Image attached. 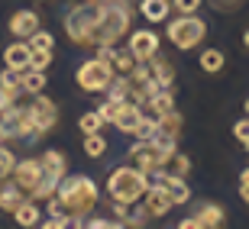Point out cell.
Returning <instances> with one entry per match:
<instances>
[{
    "label": "cell",
    "mask_w": 249,
    "mask_h": 229,
    "mask_svg": "<svg viewBox=\"0 0 249 229\" xmlns=\"http://www.w3.org/2000/svg\"><path fill=\"white\" fill-rule=\"evenodd\" d=\"M129 19L126 0H84L65 13V36L74 46H113L129 33Z\"/></svg>",
    "instance_id": "1"
},
{
    "label": "cell",
    "mask_w": 249,
    "mask_h": 229,
    "mask_svg": "<svg viewBox=\"0 0 249 229\" xmlns=\"http://www.w3.org/2000/svg\"><path fill=\"white\" fill-rule=\"evenodd\" d=\"M97 203V184L84 174H71V178H62L49 200V216H65L71 226H81L88 220V213L94 210Z\"/></svg>",
    "instance_id": "2"
},
{
    "label": "cell",
    "mask_w": 249,
    "mask_h": 229,
    "mask_svg": "<svg viewBox=\"0 0 249 229\" xmlns=\"http://www.w3.org/2000/svg\"><path fill=\"white\" fill-rule=\"evenodd\" d=\"M146 187H149V171H142V168H113L107 178V194L126 207L142 200Z\"/></svg>",
    "instance_id": "3"
},
{
    "label": "cell",
    "mask_w": 249,
    "mask_h": 229,
    "mask_svg": "<svg viewBox=\"0 0 249 229\" xmlns=\"http://www.w3.org/2000/svg\"><path fill=\"white\" fill-rule=\"evenodd\" d=\"M175 152H178L175 139L152 136V139H139L136 146L129 148V158H133L142 171H162V168H168V162H172Z\"/></svg>",
    "instance_id": "4"
},
{
    "label": "cell",
    "mask_w": 249,
    "mask_h": 229,
    "mask_svg": "<svg viewBox=\"0 0 249 229\" xmlns=\"http://www.w3.org/2000/svg\"><path fill=\"white\" fill-rule=\"evenodd\" d=\"M117 78V71H113V65L107 62V58H91V62H84L81 68H78V74H74V81H78V87H81L84 94H101L110 87V81Z\"/></svg>",
    "instance_id": "5"
},
{
    "label": "cell",
    "mask_w": 249,
    "mask_h": 229,
    "mask_svg": "<svg viewBox=\"0 0 249 229\" xmlns=\"http://www.w3.org/2000/svg\"><path fill=\"white\" fill-rule=\"evenodd\" d=\"M204 36H207V26H204V19L191 16V13H181L178 19H172L168 23V42L175 49H194L197 42H204Z\"/></svg>",
    "instance_id": "6"
},
{
    "label": "cell",
    "mask_w": 249,
    "mask_h": 229,
    "mask_svg": "<svg viewBox=\"0 0 249 229\" xmlns=\"http://www.w3.org/2000/svg\"><path fill=\"white\" fill-rule=\"evenodd\" d=\"M33 136V119H29V107H13L0 113V139H26Z\"/></svg>",
    "instance_id": "7"
},
{
    "label": "cell",
    "mask_w": 249,
    "mask_h": 229,
    "mask_svg": "<svg viewBox=\"0 0 249 229\" xmlns=\"http://www.w3.org/2000/svg\"><path fill=\"white\" fill-rule=\"evenodd\" d=\"M10 181L17 184L26 197H39L42 194V162L39 158H26V162H17Z\"/></svg>",
    "instance_id": "8"
},
{
    "label": "cell",
    "mask_w": 249,
    "mask_h": 229,
    "mask_svg": "<svg viewBox=\"0 0 249 229\" xmlns=\"http://www.w3.org/2000/svg\"><path fill=\"white\" fill-rule=\"evenodd\" d=\"M29 119H33V136L49 132V129L55 126V119H58L55 103L49 100L46 94H33V103H29Z\"/></svg>",
    "instance_id": "9"
},
{
    "label": "cell",
    "mask_w": 249,
    "mask_h": 229,
    "mask_svg": "<svg viewBox=\"0 0 249 229\" xmlns=\"http://www.w3.org/2000/svg\"><path fill=\"white\" fill-rule=\"evenodd\" d=\"M39 162H42V194H39V197H52L58 181L65 178V155L55 152V148H49Z\"/></svg>",
    "instance_id": "10"
},
{
    "label": "cell",
    "mask_w": 249,
    "mask_h": 229,
    "mask_svg": "<svg viewBox=\"0 0 249 229\" xmlns=\"http://www.w3.org/2000/svg\"><path fill=\"white\" fill-rule=\"evenodd\" d=\"M172 207H175V203L168 197L165 184H149L146 194H142V213H146V216H165Z\"/></svg>",
    "instance_id": "11"
},
{
    "label": "cell",
    "mask_w": 249,
    "mask_h": 229,
    "mask_svg": "<svg viewBox=\"0 0 249 229\" xmlns=\"http://www.w3.org/2000/svg\"><path fill=\"white\" fill-rule=\"evenodd\" d=\"M129 52L136 62H149L152 55H159V36L152 29H136L129 36Z\"/></svg>",
    "instance_id": "12"
},
{
    "label": "cell",
    "mask_w": 249,
    "mask_h": 229,
    "mask_svg": "<svg viewBox=\"0 0 249 229\" xmlns=\"http://www.w3.org/2000/svg\"><path fill=\"white\" fill-rule=\"evenodd\" d=\"M139 119H142V107H139V103H126V100H123L120 107H117L113 126L120 129V132H136Z\"/></svg>",
    "instance_id": "13"
},
{
    "label": "cell",
    "mask_w": 249,
    "mask_h": 229,
    "mask_svg": "<svg viewBox=\"0 0 249 229\" xmlns=\"http://www.w3.org/2000/svg\"><path fill=\"white\" fill-rule=\"evenodd\" d=\"M36 29H39V13H33V10H19L10 16V33L17 39H29Z\"/></svg>",
    "instance_id": "14"
},
{
    "label": "cell",
    "mask_w": 249,
    "mask_h": 229,
    "mask_svg": "<svg viewBox=\"0 0 249 229\" xmlns=\"http://www.w3.org/2000/svg\"><path fill=\"white\" fill-rule=\"evenodd\" d=\"M29 58H33V46H26V42H13V46H7V52H3V65H7V68H17V71H26Z\"/></svg>",
    "instance_id": "15"
},
{
    "label": "cell",
    "mask_w": 249,
    "mask_h": 229,
    "mask_svg": "<svg viewBox=\"0 0 249 229\" xmlns=\"http://www.w3.org/2000/svg\"><path fill=\"white\" fill-rule=\"evenodd\" d=\"M162 178H159V184H165V191H168V197H172V203L175 207H181V203H188L191 200V191H188V184L178 178V174H165V171H159Z\"/></svg>",
    "instance_id": "16"
},
{
    "label": "cell",
    "mask_w": 249,
    "mask_h": 229,
    "mask_svg": "<svg viewBox=\"0 0 249 229\" xmlns=\"http://www.w3.org/2000/svg\"><path fill=\"white\" fill-rule=\"evenodd\" d=\"M194 220V229H213V226H223V210L213 207V203H204L201 210L191 216Z\"/></svg>",
    "instance_id": "17"
},
{
    "label": "cell",
    "mask_w": 249,
    "mask_h": 229,
    "mask_svg": "<svg viewBox=\"0 0 249 229\" xmlns=\"http://www.w3.org/2000/svg\"><path fill=\"white\" fill-rule=\"evenodd\" d=\"M19 91H23V94H42V91H46V74L39 71V68L19 71Z\"/></svg>",
    "instance_id": "18"
},
{
    "label": "cell",
    "mask_w": 249,
    "mask_h": 229,
    "mask_svg": "<svg viewBox=\"0 0 249 229\" xmlns=\"http://www.w3.org/2000/svg\"><path fill=\"white\" fill-rule=\"evenodd\" d=\"M23 200H29V197H26L23 191H19V187H17L13 181H10V184H0V210L13 213Z\"/></svg>",
    "instance_id": "19"
},
{
    "label": "cell",
    "mask_w": 249,
    "mask_h": 229,
    "mask_svg": "<svg viewBox=\"0 0 249 229\" xmlns=\"http://www.w3.org/2000/svg\"><path fill=\"white\" fill-rule=\"evenodd\" d=\"M168 0H139V13L149 19V23H162V19H168Z\"/></svg>",
    "instance_id": "20"
},
{
    "label": "cell",
    "mask_w": 249,
    "mask_h": 229,
    "mask_svg": "<svg viewBox=\"0 0 249 229\" xmlns=\"http://www.w3.org/2000/svg\"><path fill=\"white\" fill-rule=\"evenodd\" d=\"M149 110H152V116H162V113H168V110H175V97H172V91L168 87H159L152 97H149Z\"/></svg>",
    "instance_id": "21"
},
{
    "label": "cell",
    "mask_w": 249,
    "mask_h": 229,
    "mask_svg": "<svg viewBox=\"0 0 249 229\" xmlns=\"http://www.w3.org/2000/svg\"><path fill=\"white\" fill-rule=\"evenodd\" d=\"M146 65H149V71H152V78H156V84H159V87H172V78H175L172 65H168V62H162L159 55H152Z\"/></svg>",
    "instance_id": "22"
},
{
    "label": "cell",
    "mask_w": 249,
    "mask_h": 229,
    "mask_svg": "<svg viewBox=\"0 0 249 229\" xmlns=\"http://www.w3.org/2000/svg\"><path fill=\"white\" fill-rule=\"evenodd\" d=\"M178 132H181V113H178V110L162 113V116H159V132H156V136L178 139Z\"/></svg>",
    "instance_id": "23"
},
{
    "label": "cell",
    "mask_w": 249,
    "mask_h": 229,
    "mask_svg": "<svg viewBox=\"0 0 249 229\" xmlns=\"http://www.w3.org/2000/svg\"><path fill=\"white\" fill-rule=\"evenodd\" d=\"M13 220H17L19 226H26V229L29 226H39V207L33 200H23L17 210H13Z\"/></svg>",
    "instance_id": "24"
},
{
    "label": "cell",
    "mask_w": 249,
    "mask_h": 229,
    "mask_svg": "<svg viewBox=\"0 0 249 229\" xmlns=\"http://www.w3.org/2000/svg\"><path fill=\"white\" fill-rule=\"evenodd\" d=\"M201 68L207 74H217L223 68V52L220 49H207V52H201Z\"/></svg>",
    "instance_id": "25"
},
{
    "label": "cell",
    "mask_w": 249,
    "mask_h": 229,
    "mask_svg": "<svg viewBox=\"0 0 249 229\" xmlns=\"http://www.w3.org/2000/svg\"><path fill=\"white\" fill-rule=\"evenodd\" d=\"M107 94H110L107 100L123 103V100L129 97V78H126V74H123V78H113V81H110V87H107Z\"/></svg>",
    "instance_id": "26"
},
{
    "label": "cell",
    "mask_w": 249,
    "mask_h": 229,
    "mask_svg": "<svg viewBox=\"0 0 249 229\" xmlns=\"http://www.w3.org/2000/svg\"><path fill=\"white\" fill-rule=\"evenodd\" d=\"M84 152L91 158H101L104 152H107V139H104L101 132H88V136H84Z\"/></svg>",
    "instance_id": "27"
},
{
    "label": "cell",
    "mask_w": 249,
    "mask_h": 229,
    "mask_svg": "<svg viewBox=\"0 0 249 229\" xmlns=\"http://www.w3.org/2000/svg\"><path fill=\"white\" fill-rule=\"evenodd\" d=\"M13 168H17V158H13V152H10L7 146H0V184L10 181Z\"/></svg>",
    "instance_id": "28"
},
{
    "label": "cell",
    "mask_w": 249,
    "mask_h": 229,
    "mask_svg": "<svg viewBox=\"0 0 249 229\" xmlns=\"http://www.w3.org/2000/svg\"><path fill=\"white\" fill-rule=\"evenodd\" d=\"M110 65H113V71H120V74H129L133 71V65H136V58H133V52H113V58H110Z\"/></svg>",
    "instance_id": "29"
},
{
    "label": "cell",
    "mask_w": 249,
    "mask_h": 229,
    "mask_svg": "<svg viewBox=\"0 0 249 229\" xmlns=\"http://www.w3.org/2000/svg\"><path fill=\"white\" fill-rule=\"evenodd\" d=\"M78 126H81V132H84V136H88V132H101L104 119H101V113H84V116L78 119Z\"/></svg>",
    "instance_id": "30"
},
{
    "label": "cell",
    "mask_w": 249,
    "mask_h": 229,
    "mask_svg": "<svg viewBox=\"0 0 249 229\" xmlns=\"http://www.w3.org/2000/svg\"><path fill=\"white\" fill-rule=\"evenodd\" d=\"M156 132H159V116H152V119H146V116H142L133 136H139V139H152Z\"/></svg>",
    "instance_id": "31"
},
{
    "label": "cell",
    "mask_w": 249,
    "mask_h": 229,
    "mask_svg": "<svg viewBox=\"0 0 249 229\" xmlns=\"http://www.w3.org/2000/svg\"><path fill=\"white\" fill-rule=\"evenodd\" d=\"M52 65V49H33V58H29V68H49Z\"/></svg>",
    "instance_id": "32"
},
{
    "label": "cell",
    "mask_w": 249,
    "mask_h": 229,
    "mask_svg": "<svg viewBox=\"0 0 249 229\" xmlns=\"http://www.w3.org/2000/svg\"><path fill=\"white\" fill-rule=\"evenodd\" d=\"M0 87H3V91H13V94L19 91V71L17 68H7V71L0 74Z\"/></svg>",
    "instance_id": "33"
},
{
    "label": "cell",
    "mask_w": 249,
    "mask_h": 229,
    "mask_svg": "<svg viewBox=\"0 0 249 229\" xmlns=\"http://www.w3.org/2000/svg\"><path fill=\"white\" fill-rule=\"evenodd\" d=\"M29 42H33V49H52V33H46V29H36L33 36H29Z\"/></svg>",
    "instance_id": "34"
},
{
    "label": "cell",
    "mask_w": 249,
    "mask_h": 229,
    "mask_svg": "<svg viewBox=\"0 0 249 229\" xmlns=\"http://www.w3.org/2000/svg\"><path fill=\"white\" fill-rule=\"evenodd\" d=\"M81 226H91V229H113V226H123V223H113L107 216H94V220H84Z\"/></svg>",
    "instance_id": "35"
},
{
    "label": "cell",
    "mask_w": 249,
    "mask_h": 229,
    "mask_svg": "<svg viewBox=\"0 0 249 229\" xmlns=\"http://www.w3.org/2000/svg\"><path fill=\"white\" fill-rule=\"evenodd\" d=\"M172 7H175L178 13H197L201 0H172Z\"/></svg>",
    "instance_id": "36"
},
{
    "label": "cell",
    "mask_w": 249,
    "mask_h": 229,
    "mask_svg": "<svg viewBox=\"0 0 249 229\" xmlns=\"http://www.w3.org/2000/svg\"><path fill=\"white\" fill-rule=\"evenodd\" d=\"M117 107H120V103H113V100H107V103H101V119L104 123H113V116H117Z\"/></svg>",
    "instance_id": "37"
},
{
    "label": "cell",
    "mask_w": 249,
    "mask_h": 229,
    "mask_svg": "<svg viewBox=\"0 0 249 229\" xmlns=\"http://www.w3.org/2000/svg\"><path fill=\"white\" fill-rule=\"evenodd\" d=\"M172 165H175V174H178V178H185L188 168H191V162H188L185 155H178V152H175V155H172Z\"/></svg>",
    "instance_id": "38"
},
{
    "label": "cell",
    "mask_w": 249,
    "mask_h": 229,
    "mask_svg": "<svg viewBox=\"0 0 249 229\" xmlns=\"http://www.w3.org/2000/svg\"><path fill=\"white\" fill-rule=\"evenodd\" d=\"M233 136L240 139V142H249V116H246V119H240V123L233 126Z\"/></svg>",
    "instance_id": "39"
},
{
    "label": "cell",
    "mask_w": 249,
    "mask_h": 229,
    "mask_svg": "<svg viewBox=\"0 0 249 229\" xmlns=\"http://www.w3.org/2000/svg\"><path fill=\"white\" fill-rule=\"evenodd\" d=\"M39 226H46V229H65V226H68V220H65V216H49V220L39 223Z\"/></svg>",
    "instance_id": "40"
},
{
    "label": "cell",
    "mask_w": 249,
    "mask_h": 229,
    "mask_svg": "<svg viewBox=\"0 0 249 229\" xmlns=\"http://www.w3.org/2000/svg\"><path fill=\"white\" fill-rule=\"evenodd\" d=\"M13 97H17L13 91H3V87H0V113H3V110L10 107V103H13Z\"/></svg>",
    "instance_id": "41"
},
{
    "label": "cell",
    "mask_w": 249,
    "mask_h": 229,
    "mask_svg": "<svg viewBox=\"0 0 249 229\" xmlns=\"http://www.w3.org/2000/svg\"><path fill=\"white\" fill-rule=\"evenodd\" d=\"M240 194H243V197L249 200V168H246V171L240 174Z\"/></svg>",
    "instance_id": "42"
},
{
    "label": "cell",
    "mask_w": 249,
    "mask_h": 229,
    "mask_svg": "<svg viewBox=\"0 0 249 229\" xmlns=\"http://www.w3.org/2000/svg\"><path fill=\"white\" fill-rule=\"evenodd\" d=\"M243 42H246V49H249V29H246V36H243Z\"/></svg>",
    "instance_id": "43"
},
{
    "label": "cell",
    "mask_w": 249,
    "mask_h": 229,
    "mask_svg": "<svg viewBox=\"0 0 249 229\" xmlns=\"http://www.w3.org/2000/svg\"><path fill=\"white\" fill-rule=\"evenodd\" d=\"M246 116H249V97H246Z\"/></svg>",
    "instance_id": "44"
},
{
    "label": "cell",
    "mask_w": 249,
    "mask_h": 229,
    "mask_svg": "<svg viewBox=\"0 0 249 229\" xmlns=\"http://www.w3.org/2000/svg\"><path fill=\"white\" fill-rule=\"evenodd\" d=\"M0 142H3V139H0Z\"/></svg>",
    "instance_id": "45"
},
{
    "label": "cell",
    "mask_w": 249,
    "mask_h": 229,
    "mask_svg": "<svg viewBox=\"0 0 249 229\" xmlns=\"http://www.w3.org/2000/svg\"><path fill=\"white\" fill-rule=\"evenodd\" d=\"M246 203H249V200H246Z\"/></svg>",
    "instance_id": "46"
}]
</instances>
